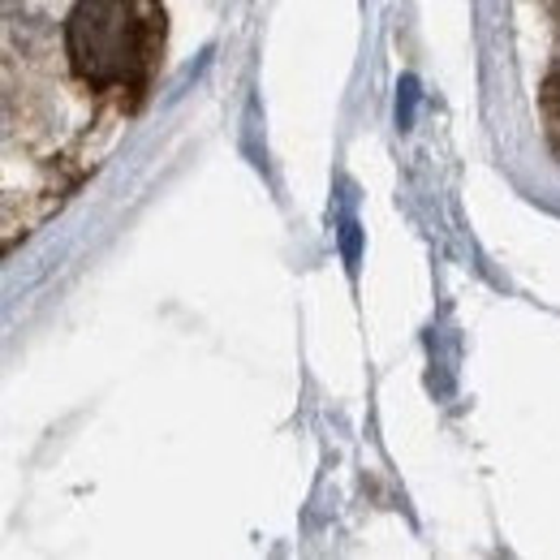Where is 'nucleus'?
<instances>
[{"label": "nucleus", "mask_w": 560, "mask_h": 560, "mask_svg": "<svg viewBox=\"0 0 560 560\" xmlns=\"http://www.w3.org/2000/svg\"><path fill=\"white\" fill-rule=\"evenodd\" d=\"M70 66L91 86L126 82L139 61V18L130 0H78L66 22Z\"/></svg>", "instance_id": "obj_1"}]
</instances>
